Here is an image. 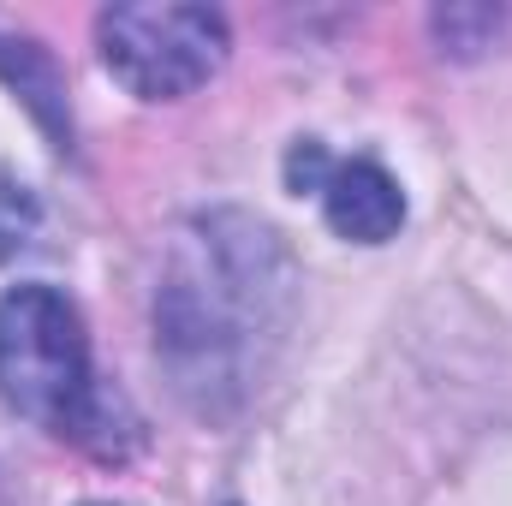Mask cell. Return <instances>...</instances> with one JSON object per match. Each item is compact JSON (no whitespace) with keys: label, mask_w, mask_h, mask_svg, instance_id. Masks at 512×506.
Returning <instances> with one entry per match:
<instances>
[{"label":"cell","mask_w":512,"mask_h":506,"mask_svg":"<svg viewBox=\"0 0 512 506\" xmlns=\"http://www.w3.org/2000/svg\"><path fill=\"white\" fill-rule=\"evenodd\" d=\"M298 268L268 221L245 209H209L167 245L155 286V358L173 387L203 411L227 417L292 322Z\"/></svg>","instance_id":"1"},{"label":"cell","mask_w":512,"mask_h":506,"mask_svg":"<svg viewBox=\"0 0 512 506\" xmlns=\"http://www.w3.org/2000/svg\"><path fill=\"white\" fill-rule=\"evenodd\" d=\"M0 399L24 423L48 429L54 441L114 453L108 435L114 399L96 387L84 316L48 280H24L0 292Z\"/></svg>","instance_id":"2"},{"label":"cell","mask_w":512,"mask_h":506,"mask_svg":"<svg viewBox=\"0 0 512 506\" xmlns=\"http://www.w3.org/2000/svg\"><path fill=\"white\" fill-rule=\"evenodd\" d=\"M96 48L131 96L179 102L221 72L233 36L215 6H102Z\"/></svg>","instance_id":"3"},{"label":"cell","mask_w":512,"mask_h":506,"mask_svg":"<svg viewBox=\"0 0 512 506\" xmlns=\"http://www.w3.org/2000/svg\"><path fill=\"white\" fill-rule=\"evenodd\" d=\"M286 185L298 197H316L322 221L340 239H352V245H387L405 227V197H399V179L387 167H376V161H340V155H328L310 137L292 143Z\"/></svg>","instance_id":"4"},{"label":"cell","mask_w":512,"mask_h":506,"mask_svg":"<svg viewBox=\"0 0 512 506\" xmlns=\"http://www.w3.org/2000/svg\"><path fill=\"white\" fill-rule=\"evenodd\" d=\"M36 221H42L36 191H30L18 173H6V167H0V262H12V256L36 239Z\"/></svg>","instance_id":"5"}]
</instances>
